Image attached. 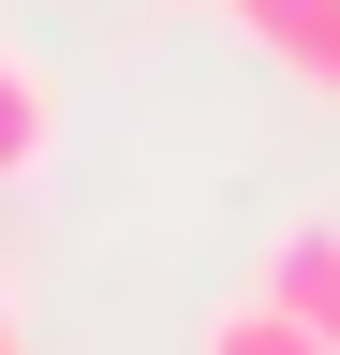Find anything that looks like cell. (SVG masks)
I'll list each match as a JSON object with an SVG mask.
<instances>
[{
  "label": "cell",
  "instance_id": "4",
  "mask_svg": "<svg viewBox=\"0 0 340 355\" xmlns=\"http://www.w3.org/2000/svg\"><path fill=\"white\" fill-rule=\"evenodd\" d=\"M193 355H325V340L296 326L281 296H237V311H207V340H193Z\"/></svg>",
  "mask_w": 340,
  "mask_h": 355
},
{
  "label": "cell",
  "instance_id": "5",
  "mask_svg": "<svg viewBox=\"0 0 340 355\" xmlns=\"http://www.w3.org/2000/svg\"><path fill=\"white\" fill-rule=\"evenodd\" d=\"M0 355H15V311H0Z\"/></svg>",
  "mask_w": 340,
  "mask_h": 355
},
{
  "label": "cell",
  "instance_id": "1",
  "mask_svg": "<svg viewBox=\"0 0 340 355\" xmlns=\"http://www.w3.org/2000/svg\"><path fill=\"white\" fill-rule=\"evenodd\" d=\"M267 296H281L296 326H311V340L340 355V207H325V222H296V237L267 252Z\"/></svg>",
  "mask_w": 340,
  "mask_h": 355
},
{
  "label": "cell",
  "instance_id": "7",
  "mask_svg": "<svg viewBox=\"0 0 340 355\" xmlns=\"http://www.w3.org/2000/svg\"><path fill=\"white\" fill-rule=\"evenodd\" d=\"M15 355H30V340H15Z\"/></svg>",
  "mask_w": 340,
  "mask_h": 355
},
{
  "label": "cell",
  "instance_id": "3",
  "mask_svg": "<svg viewBox=\"0 0 340 355\" xmlns=\"http://www.w3.org/2000/svg\"><path fill=\"white\" fill-rule=\"evenodd\" d=\"M237 30L267 44L296 89H340V0H237Z\"/></svg>",
  "mask_w": 340,
  "mask_h": 355
},
{
  "label": "cell",
  "instance_id": "2",
  "mask_svg": "<svg viewBox=\"0 0 340 355\" xmlns=\"http://www.w3.org/2000/svg\"><path fill=\"white\" fill-rule=\"evenodd\" d=\"M45 163H60V74L0 44V178H45Z\"/></svg>",
  "mask_w": 340,
  "mask_h": 355
},
{
  "label": "cell",
  "instance_id": "6",
  "mask_svg": "<svg viewBox=\"0 0 340 355\" xmlns=\"http://www.w3.org/2000/svg\"><path fill=\"white\" fill-rule=\"evenodd\" d=\"M207 15H237V0H207Z\"/></svg>",
  "mask_w": 340,
  "mask_h": 355
}]
</instances>
